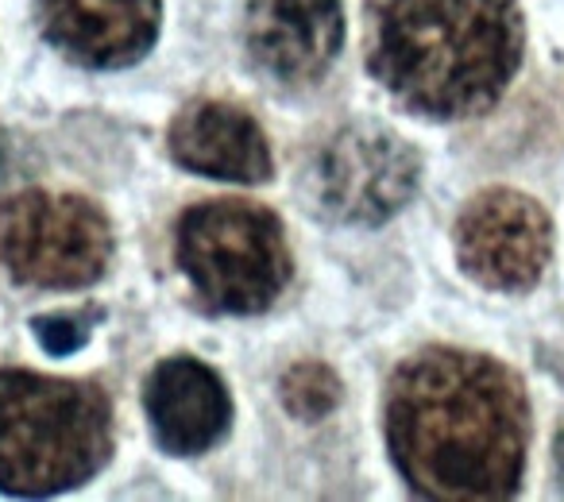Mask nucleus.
<instances>
[{
  "label": "nucleus",
  "instance_id": "nucleus-11",
  "mask_svg": "<svg viewBox=\"0 0 564 502\" xmlns=\"http://www.w3.org/2000/svg\"><path fill=\"white\" fill-rule=\"evenodd\" d=\"M171 155L178 166L205 178L267 182L271 148L256 120L228 101H194L171 124Z\"/></svg>",
  "mask_w": 564,
  "mask_h": 502
},
{
  "label": "nucleus",
  "instance_id": "nucleus-8",
  "mask_svg": "<svg viewBox=\"0 0 564 502\" xmlns=\"http://www.w3.org/2000/svg\"><path fill=\"white\" fill-rule=\"evenodd\" d=\"M40 28L66 58L89 70H120L155 47L159 0H35Z\"/></svg>",
  "mask_w": 564,
  "mask_h": 502
},
{
  "label": "nucleus",
  "instance_id": "nucleus-14",
  "mask_svg": "<svg viewBox=\"0 0 564 502\" xmlns=\"http://www.w3.org/2000/svg\"><path fill=\"white\" fill-rule=\"evenodd\" d=\"M556 471H561V483H564V433L556 437Z\"/></svg>",
  "mask_w": 564,
  "mask_h": 502
},
{
  "label": "nucleus",
  "instance_id": "nucleus-4",
  "mask_svg": "<svg viewBox=\"0 0 564 502\" xmlns=\"http://www.w3.org/2000/svg\"><path fill=\"white\" fill-rule=\"evenodd\" d=\"M174 260L194 294L220 314H263L291 283L282 220L251 201H205L182 212Z\"/></svg>",
  "mask_w": 564,
  "mask_h": 502
},
{
  "label": "nucleus",
  "instance_id": "nucleus-9",
  "mask_svg": "<svg viewBox=\"0 0 564 502\" xmlns=\"http://www.w3.org/2000/svg\"><path fill=\"white\" fill-rule=\"evenodd\" d=\"M340 35V0H251L243 20L248 55L286 86L322 78L337 58Z\"/></svg>",
  "mask_w": 564,
  "mask_h": 502
},
{
  "label": "nucleus",
  "instance_id": "nucleus-6",
  "mask_svg": "<svg viewBox=\"0 0 564 502\" xmlns=\"http://www.w3.org/2000/svg\"><path fill=\"white\" fill-rule=\"evenodd\" d=\"M414 148L376 124L337 132L314 155L306 174L317 212L340 225H383L417 189Z\"/></svg>",
  "mask_w": 564,
  "mask_h": 502
},
{
  "label": "nucleus",
  "instance_id": "nucleus-3",
  "mask_svg": "<svg viewBox=\"0 0 564 502\" xmlns=\"http://www.w3.org/2000/svg\"><path fill=\"white\" fill-rule=\"evenodd\" d=\"M109 452L112 406L101 386L0 371V491H70L97 476Z\"/></svg>",
  "mask_w": 564,
  "mask_h": 502
},
{
  "label": "nucleus",
  "instance_id": "nucleus-13",
  "mask_svg": "<svg viewBox=\"0 0 564 502\" xmlns=\"http://www.w3.org/2000/svg\"><path fill=\"white\" fill-rule=\"evenodd\" d=\"M35 337H40V345L51 356H70L89 340V329L82 321H74V317H40L35 321Z\"/></svg>",
  "mask_w": 564,
  "mask_h": 502
},
{
  "label": "nucleus",
  "instance_id": "nucleus-1",
  "mask_svg": "<svg viewBox=\"0 0 564 502\" xmlns=\"http://www.w3.org/2000/svg\"><path fill=\"white\" fill-rule=\"evenodd\" d=\"M525 437L522 383L487 356L425 348L391 375L387 445L422 499H510L522 483Z\"/></svg>",
  "mask_w": 564,
  "mask_h": 502
},
{
  "label": "nucleus",
  "instance_id": "nucleus-7",
  "mask_svg": "<svg viewBox=\"0 0 564 502\" xmlns=\"http://www.w3.org/2000/svg\"><path fill=\"white\" fill-rule=\"evenodd\" d=\"M553 251V228L533 197L487 189L456 220V255L476 283L491 291H525L541 279Z\"/></svg>",
  "mask_w": 564,
  "mask_h": 502
},
{
  "label": "nucleus",
  "instance_id": "nucleus-12",
  "mask_svg": "<svg viewBox=\"0 0 564 502\" xmlns=\"http://www.w3.org/2000/svg\"><path fill=\"white\" fill-rule=\"evenodd\" d=\"M282 402L294 417L302 422H322L325 414H333L340 402V379L325 363H294L286 375H282Z\"/></svg>",
  "mask_w": 564,
  "mask_h": 502
},
{
  "label": "nucleus",
  "instance_id": "nucleus-10",
  "mask_svg": "<svg viewBox=\"0 0 564 502\" xmlns=\"http://www.w3.org/2000/svg\"><path fill=\"white\" fill-rule=\"evenodd\" d=\"M143 406L155 440L174 456H197L213 448L232 422V399L213 368L202 360H163L148 379Z\"/></svg>",
  "mask_w": 564,
  "mask_h": 502
},
{
  "label": "nucleus",
  "instance_id": "nucleus-5",
  "mask_svg": "<svg viewBox=\"0 0 564 502\" xmlns=\"http://www.w3.org/2000/svg\"><path fill=\"white\" fill-rule=\"evenodd\" d=\"M0 260L24 286L78 291L109 268L112 228L86 197L28 189L0 209Z\"/></svg>",
  "mask_w": 564,
  "mask_h": 502
},
{
  "label": "nucleus",
  "instance_id": "nucleus-2",
  "mask_svg": "<svg viewBox=\"0 0 564 502\" xmlns=\"http://www.w3.org/2000/svg\"><path fill=\"white\" fill-rule=\"evenodd\" d=\"M522 63L518 0H376L368 66L391 97L433 120L491 109Z\"/></svg>",
  "mask_w": 564,
  "mask_h": 502
}]
</instances>
